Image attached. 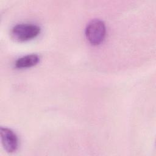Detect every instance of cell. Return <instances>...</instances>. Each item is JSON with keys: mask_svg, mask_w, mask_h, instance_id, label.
<instances>
[{"mask_svg": "<svg viewBox=\"0 0 156 156\" xmlns=\"http://www.w3.org/2000/svg\"><path fill=\"white\" fill-rule=\"evenodd\" d=\"M105 23L99 19L91 20L87 25L85 35L88 41L93 45L101 44L105 38Z\"/></svg>", "mask_w": 156, "mask_h": 156, "instance_id": "6da1fadb", "label": "cell"}, {"mask_svg": "<svg viewBox=\"0 0 156 156\" xmlns=\"http://www.w3.org/2000/svg\"><path fill=\"white\" fill-rule=\"evenodd\" d=\"M40 27L34 24L21 23L13 27L11 30L12 37L18 41H24L35 38L40 32Z\"/></svg>", "mask_w": 156, "mask_h": 156, "instance_id": "7a4b0ae2", "label": "cell"}, {"mask_svg": "<svg viewBox=\"0 0 156 156\" xmlns=\"http://www.w3.org/2000/svg\"><path fill=\"white\" fill-rule=\"evenodd\" d=\"M0 134L1 143L4 149L9 153L15 152L19 146L18 138L16 133L9 128L1 127Z\"/></svg>", "mask_w": 156, "mask_h": 156, "instance_id": "3957f363", "label": "cell"}, {"mask_svg": "<svg viewBox=\"0 0 156 156\" xmlns=\"http://www.w3.org/2000/svg\"><path fill=\"white\" fill-rule=\"evenodd\" d=\"M40 61V57L35 54H27L18 58L15 62L18 68H27L36 65Z\"/></svg>", "mask_w": 156, "mask_h": 156, "instance_id": "277c9868", "label": "cell"}]
</instances>
